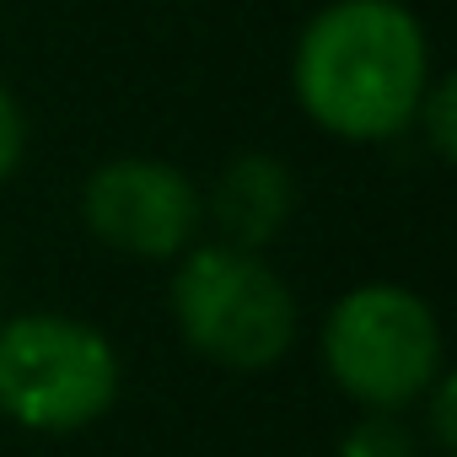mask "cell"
<instances>
[{"label": "cell", "mask_w": 457, "mask_h": 457, "mask_svg": "<svg viewBox=\"0 0 457 457\" xmlns=\"http://www.w3.org/2000/svg\"><path fill=\"white\" fill-rule=\"evenodd\" d=\"M414 409L425 414L420 436H425L441 457H452V452H457V377H452V371H441V377H436V387H430Z\"/></svg>", "instance_id": "cell-9"}, {"label": "cell", "mask_w": 457, "mask_h": 457, "mask_svg": "<svg viewBox=\"0 0 457 457\" xmlns=\"http://www.w3.org/2000/svg\"><path fill=\"white\" fill-rule=\"evenodd\" d=\"M113 339L65 312H22L0 323V414L38 436L97 425L119 398Z\"/></svg>", "instance_id": "cell-4"}, {"label": "cell", "mask_w": 457, "mask_h": 457, "mask_svg": "<svg viewBox=\"0 0 457 457\" xmlns=\"http://www.w3.org/2000/svg\"><path fill=\"white\" fill-rule=\"evenodd\" d=\"M28 156V113L17 103V92L0 81V183H6Z\"/></svg>", "instance_id": "cell-10"}, {"label": "cell", "mask_w": 457, "mask_h": 457, "mask_svg": "<svg viewBox=\"0 0 457 457\" xmlns=\"http://www.w3.org/2000/svg\"><path fill=\"white\" fill-rule=\"evenodd\" d=\"M339 457H425V436H420V425H409L403 414L366 409V414L345 430Z\"/></svg>", "instance_id": "cell-7"}, {"label": "cell", "mask_w": 457, "mask_h": 457, "mask_svg": "<svg viewBox=\"0 0 457 457\" xmlns=\"http://www.w3.org/2000/svg\"><path fill=\"white\" fill-rule=\"evenodd\" d=\"M291 215H296V178L270 151L232 156L204 194V220L220 232V243L248 253H264L291 226Z\"/></svg>", "instance_id": "cell-6"}, {"label": "cell", "mask_w": 457, "mask_h": 457, "mask_svg": "<svg viewBox=\"0 0 457 457\" xmlns=\"http://www.w3.org/2000/svg\"><path fill=\"white\" fill-rule=\"evenodd\" d=\"M409 129H420V140L430 145V156L441 167L457 162V81L452 76H430V87H425Z\"/></svg>", "instance_id": "cell-8"}, {"label": "cell", "mask_w": 457, "mask_h": 457, "mask_svg": "<svg viewBox=\"0 0 457 457\" xmlns=\"http://www.w3.org/2000/svg\"><path fill=\"white\" fill-rule=\"evenodd\" d=\"M172 264V323L194 355L226 371H270L291 355L302 307L264 253L232 243H194Z\"/></svg>", "instance_id": "cell-2"}, {"label": "cell", "mask_w": 457, "mask_h": 457, "mask_svg": "<svg viewBox=\"0 0 457 457\" xmlns=\"http://www.w3.org/2000/svg\"><path fill=\"white\" fill-rule=\"evenodd\" d=\"M87 232L140 264H172L199 243L204 194L194 178L162 156H113L97 162L81 183Z\"/></svg>", "instance_id": "cell-5"}, {"label": "cell", "mask_w": 457, "mask_h": 457, "mask_svg": "<svg viewBox=\"0 0 457 457\" xmlns=\"http://www.w3.org/2000/svg\"><path fill=\"white\" fill-rule=\"evenodd\" d=\"M323 371L334 387L382 414L414 409L446 371V345L430 302L398 280H366L345 291L318 334Z\"/></svg>", "instance_id": "cell-3"}, {"label": "cell", "mask_w": 457, "mask_h": 457, "mask_svg": "<svg viewBox=\"0 0 457 457\" xmlns=\"http://www.w3.org/2000/svg\"><path fill=\"white\" fill-rule=\"evenodd\" d=\"M430 38L403 0H328L291 49L302 113L350 145L398 140L430 87Z\"/></svg>", "instance_id": "cell-1"}]
</instances>
